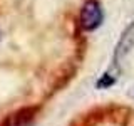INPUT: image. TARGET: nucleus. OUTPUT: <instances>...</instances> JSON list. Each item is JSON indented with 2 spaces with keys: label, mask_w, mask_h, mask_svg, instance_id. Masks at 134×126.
Here are the masks:
<instances>
[{
  "label": "nucleus",
  "mask_w": 134,
  "mask_h": 126,
  "mask_svg": "<svg viewBox=\"0 0 134 126\" xmlns=\"http://www.w3.org/2000/svg\"><path fill=\"white\" fill-rule=\"evenodd\" d=\"M104 14L97 0H87L81 10V25L84 30H94L102 24Z\"/></svg>",
  "instance_id": "nucleus-1"
},
{
  "label": "nucleus",
  "mask_w": 134,
  "mask_h": 126,
  "mask_svg": "<svg viewBox=\"0 0 134 126\" xmlns=\"http://www.w3.org/2000/svg\"><path fill=\"white\" fill-rule=\"evenodd\" d=\"M114 82H116V77H114L112 74L106 72V74H102V77L97 81V84H96V86H97L99 89H104V87H111Z\"/></svg>",
  "instance_id": "nucleus-3"
},
{
  "label": "nucleus",
  "mask_w": 134,
  "mask_h": 126,
  "mask_svg": "<svg viewBox=\"0 0 134 126\" xmlns=\"http://www.w3.org/2000/svg\"><path fill=\"white\" fill-rule=\"evenodd\" d=\"M132 47H134V22H131L124 29V32L121 34L119 40H117V44H116L114 57H112L114 66H121V62H124V59L129 56V52L132 50Z\"/></svg>",
  "instance_id": "nucleus-2"
}]
</instances>
